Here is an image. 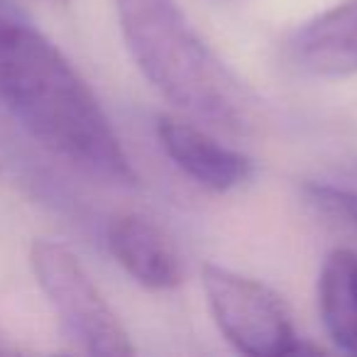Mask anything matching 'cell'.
Wrapping results in <instances>:
<instances>
[{
	"instance_id": "1",
	"label": "cell",
	"mask_w": 357,
	"mask_h": 357,
	"mask_svg": "<svg viewBox=\"0 0 357 357\" xmlns=\"http://www.w3.org/2000/svg\"><path fill=\"white\" fill-rule=\"evenodd\" d=\"M0 103L71 167L105 184H139L100 100L27 15L0 17Z\"/></svg>"
},
{
	"instance_id": "2",
	"label": "cell",
	"mask_w": 357,
	"mask_h": 357,
	"mask_svg": "<svg viewBox=\"0 0 357 357\" xmlns=\"http://www.w3.org/2000/svg\"><path fill=\"white\" fill-rule=\"evenodd\" d=\"M139 74L174 108L230 135L262 125V100L201 40L176 0H113Z\"/></svg>"
},
{
	"instance_id": "3",
	"label": "cell",
	"mask_w": 357,
	"mask_h": 357,
	"mask_svg": "<svg viewBox=\"0 0 357 357\" xmlns=\"http://www.w3.org/2000/svg\"><path fill=\"white\" fill-rule=\"evenodd\" d=\"M30 264L64 335L81 352L98 357H130L137 352L118 313L66 245L56 240H35Z\"/></svg>"
},
{
	"instance_id": "4",
	"label": "cell",
	"mask_w": 357,
	"mask_h": 357,
	"mask_svg": "<svg viewBox=\"0 0 357 357\" xmlns=\"http://www.w3.org/2000/svg\"><path fill=\"white\" fill-rule=\"evenodd\" d=\"M206 303L220 335L250 357H289L316 352L294 331L287 303L248 274L208 262L201 269Z\"/></svg>"
},
{
	"instance_id": "5",
	"label": "cell",
	"mask_w": 357,
	"mask_h": 357,
	"mask_svg": "<svg viewBox=\"0 0 357 357\" xmlns=\"http://www.w3.org/2000/svg\"><path fill=\"white\" fill-rule=\"evenodd\" d=\"M157 139L178 172L213 194H228L248 184L255 174V162L248 154L223 144L191 120L159 115Z\"/></svg>"
},
{
	"instance_id": "6",
	"label": "cell",
	"mask_w": 357,
	"mask_h": 357,
	"mask_svg": "<svg viewBox=\"0 0 357 357\" xmlns=\"http://www.w3.org/2000/svg\"><path fill=\"white\" fill-rule=\"evenodd\" d=\"M105 245L125 274L149 291H169L184 282V262L174 240L154 220L120 213L108 223Z\"/></svg>"
},
{
	"instance_id": "7",
	"label": "cell",
	"mask_w": 357,
	"mask_h": 357,
	"mask_svg": "<svg viewBox=\"0 0 357 357\" xmlns=\"http://www.w3.org/2000/svg\"><path fill=\"white\" fill-rule=\"evenodd\" d=\"M289 64L316 79L357 74V0H345L303 22L284 47Z\"/></svg>"
},
{
	"instance_id": "8",
	"label": "cell",
	"mask_w": 357,
	"mask_h": 357,
	"mask_svg": "<svg viewBox=\"0 0 357 357\" xmlns=\"http://www.w3.org/2000/svg\"><path fill=\"white\" fill-rule=\"evenodd\" d=\"M318 313L337 350L357 357V252L335 248L318 272Z\"/></svg>"
},
{
	"instance_id": "9",
	"label": "cell",
	"mask_w": 357,
	"mask_h": 357,
	"mask_svg": "<svg viewBox=\"0 0 357 357\" xmlns=\"http://www.w3.org/2000/svg\"><path fill=\"white\" fill-rule=\"evenodd\" d=\"M306 194L311 196L318 206H323V208L335 215H342V218H347L357 228V191L355 189H342V186L313 181V184L306 186Z\"/></svg>"
},
{
	"instance_id": "10",
	"label": "cell",
	"mask_w": 357,
	"mask_h": 357,
	"mask_svg": "<svg viewBox=\"0 0 357 357\" xmlns=\"http://www.w3.org/2000/svg\"><path fill=\"white\" fill-rule=\"evenodd\" d=\"M8 15H25V13L13 0H0V17H8Z\"/></svg>"
},
{
	"instance_id": "11",
	"label": "cell",
	"mask_w": 357,
	"mask_h": 357,
	"mask_svg": "<svg viewBox=\"0 0 357 357\" xmlns=\"http://www.w3.org/2000/svg\"><path fill=\"white\" fill-rule=\"evenodd\" d=\"M13 352H17V347L6 335H0V355H13Z\"/></svg>"
},
{
	"instance_id": "12",
	"label": "cell",
	"mask_w": 357,
	"mask_h": 357,
	"mask_svg": "<svg viewBox=\"0 0 357 357\" xmlns=\"http://www.w3.org/2000/svg\"><path fill=\"white\" fill-rule=\"evenodd\" d=\"M50 3H66V0H50Z\"/></svg>"
}]
</instances>
